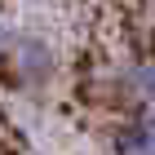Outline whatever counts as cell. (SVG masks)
Listing matches in <instances>:
<instances>
[{"mask_svg":"<svg viewBox=\"0 0 155 155\" xmlns=\"http://www.w3.org/2000/svg\"><path fill=\"white\" fill-rule=\"evenodd\" d=\"M146 27H151V45H155V13H151V22H146Z\"/></svg>","mask_w":155,"mask_h":155,"instance_id":"obj_5","label":"cell"},{"mask_svg":"<svg viewBox=\"0 0 155 155\" xmlns=\"http://www.w3.org/2000/svg\"><path fill=\"white\" fill-rule=\"evenodd\" d=\"M9 71L18 84H27V89H45L53 75H58V53H53V45H45L40 36H18V45H13L9 53Z\"/></svg>","mask_w":155,"mask_h":155,"instance_id":"obj_1","label":"cell"},{"mask_svg":"<svg viewBox=\"0 0 155 155\" xmlns=\"http://www.w3.org/2000/svg\"><path fill=\"white\" fill-rule=\"evenodd\" d=\"M111 155H155V115L133 111L111 129Z\"/></svg>","mask_w":155,"mask_h":155,"instance_id":"obj_3","label":"cell"},{"mask_svg":"<svg viewBox=\"0 0 155 155\" xmlns=\"http://www.w3.org/2000/svg\"><path fill=\"white\" fill-rule=\"evenodd\" d=\"M13 45H18V36H13L9 27L0 22V67H9V53H13Z\"/></svg>","mask_w":155,"mask_h":155,"instance_id":"obj_4","label":"cell"},{"mask_svg":"<svg viewBox=\"0 0 155 155\" xmlns=\"http://www.w3.org/2000/svg\"><path fill=\"white\" fill-rule=\"evenodd\" d=\"M115 89H120V97H124L133 111H151L155 115V58L124 62L115 71Z\"/></svg>","mask_w":155,"mask_h":155,"instance_id":"obj_2","label":"cell"}]
</instances>
